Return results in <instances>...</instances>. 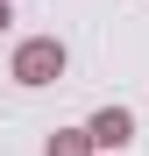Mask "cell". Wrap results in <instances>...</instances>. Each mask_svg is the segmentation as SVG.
<instances>
[{
	"instance_id": "cell-1",
	"label": "cell",
	"mask_w": 149,
	"mask_h": 156,
	"mask_svg": "<svg viewBox=\"0 0 149 156\" xmlns=\"http://www.w3.org/2000/svg\"><path fill=\"white\" fill-rule=\"evenodd\" d=\"M14 78H21V85H57V78H64V43L57 36H29L14 50Z\"/></svg>"
},
{
	"instance_id": "cell-2",
	"label": "cell",
	"mask_w": 149,
	"mask_h": 156,
	"mask_svg": "<svg viewBox=\"0 0 149 156\" xmlns=\"http://www.w3.org/2000/svg\"><path fill=\"white\" fill-rule=\"evenodd\" d=\"M85 135H92V149H128V142H135V114H128V107H99V114L85 121Z\"/></svg>"
},
{
	"instance_id": "cell-3",
	"label": "cell",
	"mask_w": 149,
	"mask_h": 156,
	"mask_svg": "<svg viewBox=\"0 0 149 156\" xmlns=\"http://www.w3.org/2000/svg\"><path fill=\"white\" fill-rule=\"evenodd\" d=\"M43 156H92V135H85V128H57Z\"/></svg>"
},
{
	"instance_id": "cell-4",
	"label": "cell",
	"mask_w": 149,
	"mask_h": 156,
	"mask_svg": "<svg viewBox=\"0 0 149 156\" xmlns=\"http://www.w3.org/2000/svg\"><path fill=\"white\" fill-rule=\"evenodd\" d=\"M7 21H14V7H7V0H0V29H7Z\"/></svg>"
}]
</instances>
